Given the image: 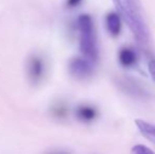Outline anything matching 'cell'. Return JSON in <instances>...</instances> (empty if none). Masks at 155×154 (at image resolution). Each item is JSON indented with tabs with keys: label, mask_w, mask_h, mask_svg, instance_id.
I'll use <instances>...</instances> for the list:
<instances>
[{
	"label": "cell",
	"mask_w": 155,
	"mask_h": 154,
	"mask_svg": "<svg viewBox=\"0 0 155 154\" xmlns=\"http://www.w3.org/2000/svg\"><path fill=\"white\" fill-rule=\"evenodd\" d=\"M43 70V64L39 58L35 57L31 60L30 64V75L34 80H37L41 77Z\"/></svg>",
	"instance_id": "ba28073f"
},
{
	"label": "cell",
	"mask_w": 155,
	"mask_h": 154,
	"mask_svg": "<svg viewBox=\"0 0 155 154\" xmlns=\"http://www.w3.org/2000/svg\"><path fill=\"white\" fill-rule=\"evenodd\" d=\"M70 72L78 78H84L92 74L93 67L88 59L74 58L70 62Z\"/></svg>",
	"instance_id": "3957f363"
},
{
	"label": "cell",
	"mask_w": 155,
	"mask_h": 154,
	"mask_svg": "<svg viewBox=\"0 0 155 154\" xmlns=\"http://www.w3.org/2000/svg\"><path fill=\"white\" fill-rule=\"evenodd\" d=\"M77 23L80 32V51L89 61H96L98 49L92 18L89 15H80Z\"/></svg>",
	"instance_id": "7a4b0ae2"
},
{
	"label": "cell",
	"mask_w": 155,
	"mask_h": 154,
	"mask_svg": "<svg viewBox=\"0 0 155 154\" xmlns=\"http://www.w3.org/2000/svg\"><path fill=\"white\" fill-rule=\"evenodd\" d=\"M81 2V0H68V5L69 6H76L77 4H79Z\"/></svg>",
	"instance_id": "8fae6325"
},
{
	"label": "cell",
	"mask_w": 155,
	"mask_h": 154,
	"mask_svg": "<svg viewBox=\"0 0 155 154\" xmlns=\"http://www.w3.org/2000/svg\"><path fill=\"white\" fill-rule=\"evenodd\" d=\"M131 154H155L151 149L143 145H135L131 150Z\"/></svg>",
	"instance_id": "9c48e42d"
},
{
	"label": "cell",
	"mask_w": 155,
	"mask_h": 154,
	"mask_svg": "<svg viewBox=\"0 0 155 154\" xmlns=\"http://www.w3.org/2000/svg\"><path fill=\"white\" fill-rule=\"evenodd\" d=\"M118 16L126 22L135 39L146 45L150 41V31L141 8L140 0H113Z\"/></svg>",
	"instance_id": "6da1fadb"
},
{
	"label": "cell",
	"mask_w": 155,
	"mask_h": 154,
	"mask_svg": "<svg viewBox=\"0 0 155 154\" xmlns=\"http://www.w3.org/2000/svg\"><path fill=\"white\" fill-rule=\"evenodd\" d=\"M107 28L112 36H117L121 30L120 17L116 13H110L107 16Z\"/></svg>",
	"instance_id": "5b68a950"
},
{
	"label": "cell",
	"mask_w": 155,
	"mask_h": 154,
	"mask_svg": "<svg viewBox=\"0 0 155 154\" xmlns=\"http://www.w3.org/2000/svg\"><path fill=\"white\" fill-rule=\"evenodd\" d=\"M148 69H149V72H150V74H151L152 79H153V81L155 82V60H151V61L149 62Z\"/></svg>",
	"instance_id": "30bf717a"
},
{
	"label": "cell",
	"mask_w": 155,
	"mask_h": 154,
	"mask_svg": "<svg viewBox=\"0 0 155 154\" xmlns=\"http://www.w3.org/2000/svg\"><path fill=\"white\" fill-rule=\"evenodd\" d=\"M137 56L136 53L132 49L124 48L119 52V61L124 67H131L136 62Z\"/></svg>",
	"instance_id": "8992f818"
},
{
	"label": "cell",
	"mask_w": 155,
	"mask_h": 154,
	"mask_svg": "<svg viewBox=\"0 0 155 154\" xmlns=\"http://www.w3.org/2000/svg\"><path fill=\"white\" fill-rule=\"evenodd\" d=\"M76 115L78 118L82 121H90L93 120L96 116V110L92 107H88V106H84V107H79L76 111Z\"/></svg>",
	"instance_id": "52a82bcc"
},
{
	"label": "cell",
	"mask_w": 155,
	"mask_h": 154,
	"mask_svg": "<svg viewBox=\"0 0 155 154\" xmlns=\"http://www.w3.org/2000/svg\"><path fill=\"white\" fill-rule=\"evenodd\" d=\"M135 125L141 133V135L155 145V125L143 120V119H136Z\"/></svg>",
	"instance_id": "277c9868"
}]
</instances>
